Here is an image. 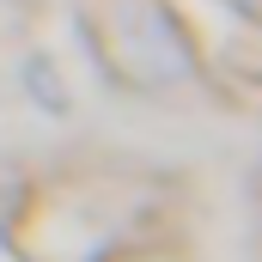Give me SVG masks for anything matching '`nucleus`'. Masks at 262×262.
<instances>
[]
</instances>
